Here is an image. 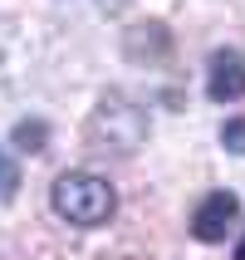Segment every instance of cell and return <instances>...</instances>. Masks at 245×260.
Wrapping results in <instances>:
<instances>
[{
	"mask_svg": "<svg viewBox=\"0 0 245 260\" xmlns=\"http://www.w3.org/2000/svg\"><path fill=\"white\" fill-rule=\"evenodd\" d=\"M49 206H54L59 221H69V226H103V221H113L118 211V197L113 187L93 172H59L54 187H49Z\"/></svg>",
	"mask_w": 245,
	"mask_h": 260,
	"instance_id": "cell-1",
	"label": "cell"
},
{
	"mask_svg": "<svg viewBox=\"0 0 245 260\" xmlns=\"http://www.w3.org/2000/svg\"><path fill=\"white\" fill-rule=\"evenodd\" d=\"M88 138H93V147H103V152H123V157H128L147 138V113L132 99H123V93H103L93 118H88Z\"/></svg>",
	"mask_w": 245,
	"mask_h": 260,
	"instance_id": "cell-2",
	"label": "cell"
},
{
	"mask_svg": "<svg viewBox=\"0 0 245 260\" xmlns=\"http://www.w3.org/2000/svg\"><path fill=\"white\" fill-rule=\"evenodd\" d=\"M235 216H240L235 191H211V197H201V206L191 211V236H196V241H206V246H216V241H226V236H231Z\"/></svg>",
	"mask_w": 245,
	"mask_h": 260,
	"instance_id": "cell-3",
	"label": "cell"
},
{
	"mask_svg": "<svg viewBox=\"0 0 245 260\" xmlns=\"http://www.w3.org/2000/svg\"><path fill=\"white\" fill-rule=\"evenodd\" d=\"M206 93L216 103H235L245 99V54L240 49H216L206 64Z\"/></svg>",
	"mask_w": 245,
	"mask_h": 260,
	"instance_id": "cell-4",
	"label": "cell"
},
{
	"mask_svg": "<svg viewBox=\"0 0 245 260\" xmlns=\"http://www.w3.org/2000/svg\"><path fill=\"white\" fill-rule=\"evenodd\" d=\"M44 138H49V128H44L40 118H20L15 123V152L34 157V152H44Z\"/></svg>",
	"mask_w": 245,
	"mask_h": 260,
	"instance_id": "cell-5",
	"label": "cell"
},
{
	"mask_svg": "<svg viewBox=\"0 0 245 260\" xmlns=\"http://www.w3.org/2000/svg\"><path fill=\"white\" fill-rule=\"evenodd\" d=\"M221 147L245 157V118H231V123H221Z\"/></svg>",
	"mask_w": 245,
	"mask_h": 260,
	"instance_id": "cell-6",
	"label": "cell"
},
{
	"mask_svg": "<svg viewBox=\"0 0 245 260\" xmlns=\"http://www.w3.org/2000/svg\"><path fill=\"white\" fill-rule=\"evenodd\" d=\"M15 191H20V167H15V162L0 152V202H10Z\"/></svg>",
	"mask_w": 245,
	"mask_h": 260,
	"instance_id": "cell-7",
	"label": "cell"
},
{
	"mask_svg": "<svg viewBox=\"0 0 245 260\" xmlns=\"http://www.w3.org/2000/svg\"><path fill=\"white\" fill-rule=\"evenodd\" d=\"M98 5H103V10H118V5H123V0H98Z\"/></svg>",
	"mask_w": 245,
	"mask_h": 260,
	"instance_id": "cell-8",
	"label": "cell"
},
{
	"mask_svg": "<svg viewBox=\"0 0 245 260\" xmlns=\"http://www.w3.org/2000/svg\"><path fill=\"white\" fill-rule=\"evenodd\" d=\"M240 260H245V246H240Z\"/></svg>",
	"mask_w": 245,
	"mask_h": 260,
	"instance_id": "cell-9",
	"label": "cell"
}]
</instances>
